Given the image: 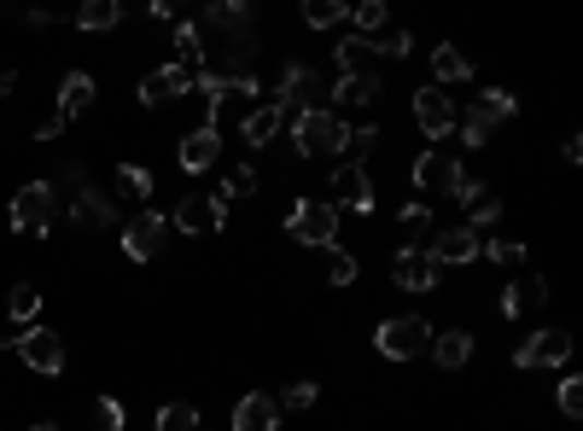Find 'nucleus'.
<instances>
[{"mask_svg": "<svg viewBox=\"0 0 583 431\" xmlns=\"http://www.w3.org/2000/svg\"><path fill=\"white\" fill-rule=\"evenodd\" d=\"M286 234L298 239V246H316V251L338 246V204L333 199H298L286 216Z\"/></svg>", "mask_w": 583, "mask_h": 431, "instance_id": "obj_1", "label": "nucleus"}, {"mask_svg": "<svg viewBox=\"0 0 583 431\" xmlns=\"http://www.w3.org/2000/svg\"><path fill=\"white\" fill-rule=\"evenodd\" d=\"M345 117L338 111H304V117H291V141H298L304 158H338L345 152Z\"/></svg>", "mask_w": 583, "mask_h": 431, "instance_id": "obj_2", "label": "nucleus"}, {"mask_svg": "<svg viewBox=\"0 0 583 431\" xmlns=\"http://www.w3.org/2000/svg\"><path fill=\"white\" fill-rule=\"evenodd\" d=\"M373 344H380L385 361H415L420 350H432V321H420V315H391V321H380Z\"/></svg>", "mask_w": 583, "mask_h": 431, "instance_id": "obj_3", "label": "nucleus"}, {"mask_svg": "<svg viewBox=\"0 0 583 431\" xmlns=\"http://www.w3.org/2000/svg\"><path fill=\"white\" fill-rule=\"evenodd\" d=\"M566 356H572V333H566V326H537V333L513 350V368L543 373V368H566Z\"/></svg>", "mask_w": 583, "mask_h": 431, "instance_id": "obj_4", "label": "nucleus"}, {"mask_svg": "<svg viewBox=\"0 0 583 431\" xmlns=\"http://www.w3.org/2000/svg\"><path fill=\"white\" fill-rule=\"evenodd\" d=\"M176 234H222L228 228V204H222L216 193H187L176 204V222H169Z\"/></svg>", "mask_w": 583, "mask_h": 431, "instance_id": "obj_5", "label": "nucleus"}, {"mask_svg": "<svg viewBox=\"0 0 583 431\" xmlns=\"http://www.w3.org/2000/svg\"><path fill=\"white\" fill-rule=\"evenodd\" d=\"M164 246H169V216H158V211H141L123 228V256L129 263H152Z\"/></svg>", "mask_w": 583, "mask_h": 431, "instance_id": "obj_6", "label": "nucleus"}, {"mask_svg": "<svg viewBox=\"0 0 583 431\" xmlns=\"http://www.w3.org/2000/svg\"><path fill=\"white\" fill-rule=\"evenodd\" d=\"M316 99H321V76L310 71V64H286L281 88H274V106L291 111V117H304V111H321Z\"/></svg>", "mask_w": 583, "mask_h": 431, "instance_id": "obj_7", "label": "nucleus"}, {"mask_svg": "<svg viewBox=\"0 0 583 431\" xmlns=\"http://www.w3.org/2000/svg\"><path fill=\"white\" fill-rule=\"evenodd\" d=\"M467 181V169H461L450 152H420L415 158V187L420 193H432V199H455V187Z\"/></svg>", "mask_w": 583, "mask_h": 431, "instance_id": "obj_8", "label": "nucleus"}, {"mask_svg": "<svg viewBox=\"0 0 583 431\" xmlns=\"http://www.w3.org/2000/svg\"><path fill=\"white\" fill-rule=\"evenodd\" d=\"M12 228L19 234H47L53 228V187L47 181L19 187V199H12Z\"/></svg>", "mask_w": 583, "mask_h": 431, "instance_id": "obj_9", "label": "nucleus"}, {"mask_svg": "<svg viewBox=\"0 0 583 431\" xmlns=\"http://www.w3.org/2000/svg\"><path fill=\"white\" fill-rule=\"evenodd\" d=\"M19 356H24V368H29V373H41V379L64 373V338L53 333V326H29L24 344H19Z\"/></svg>", "mask_w": 583, "mask_h": 431, "instance_id": "obj_10", "label": "nucleus"}, {"mask_svg": "<svg viewBox=\"0 0 583 431\" xmlns=\"http://www.w3.org/2000/svg\"><path fill=\"white\" fill-rule=\"evenodd\" d=\"M415 123L426 141H443V134H455V99L443 88H420L415 94Z\"/></svg>", "mask_w": 583, "mask_h": 431, "instance_id": "obj_11", "label": "nucleus"}, {"mask_svg": "<svg viewBox=\"0 0 583 431\" xmlns=\"http://www.w3.org/2000/svg\"><path fill=\"white\" fill-rule=\"evenodd\" d=\"M455 199L467 204V228H473V234H485V228H496V222H502V199H496L485 181L467 176V181L455 187Z\"/></svg>", "mask_w": 583, "mask_h": 431, "instance_id": "obj_12", "label": "nucleus"}, {"mask_svg": "<svg viewBox=\"0 0 583 431\" xmlns=\"http://www.w3.org/2000/svg\"><path fill=\"white\" fill-rule=\"evenodd\" d=\"M333 187H338V204H345V211H356V216H368L373 211V181H368V169L362 164H338L333 169Z\"/></svg>", "mask_w": 583, "mask_h": 431, "instance_id": "obj_13", "label": "nucleus"}, {"mask_svg": "<svg viewBox=\"0 0 583 431\" xmlns=\"http://www.w3.org/2000/svg\"><path fill=\"white\" fill-rule=\"evenodd\" d=\"M234 431H281V403H274L269 391L239 396V408H234Z\"/></svg>", "mask_w": 583, "mask_h": 431, "instance_id": "obj_14", "label": "nucleus"}, {"mask_svg": "<svg viewBox=\"0 0 583 431\" xmlns=\"http://www.w3.org/2000/svg\"><path fill=\"white\" fill-rule=\"evenodd\" d=\"M216 158H222V129L199 123V129L181 141V169H187V176H204V169H211Z\"/></svg>", "mask_w": 583, "mask_h": 431, "instance_id": "obj_15", "label": "nucleus"}, {"mask_svg": "<svg viewBox=\"0 0 583 431\" xmlns=\"http://www.w3.org/2000/svg\"><path fill=\"white\" fill-rule=\"evenodd\" d=\"M478 251H485V234H473V228H450V234H438L432 239V251H426V256H432V263L443 268V263H473V256Z\"/></svg>", "mask_w": 583, "mask_h": 431, "instance_id": "obj_16", "label": "nucleus"}, {"mask_svg": "<svg viewBox=\"0 0 583 431\" xmlns=\"http://www.w3.org/2000/svg\"><path fill=\"white\" fill-rule=\"evenodd\" d=\"M391 280H397L403 291H432L438 286V263L408 246V251H397V263H391Z\"/></svg>", "mask_w": 583, "mask_h": 431, "instance_id": "obj_17", "label": "nucleus"}, {"mask_svg": "<svg viewBox=\"0 0 583 431\" xmlns=\"http://www.w3.org/2000/svg\"><path fill=\"white\" fill-rule=\"evenodd\" d=\"M187 88H193V82H187V76L176 71V64H158V71H152V76L141 82V106L158 111V106H169V99H181Z\"/></svg>", "mask_w": 583, "mask_h": 431, "instance_id": "obj_18", "label": "nucleus"}, {"mask_svg": "<svg viewBox=\"0 0 583 431\" xmlns=\"http://www.w3.org/2000/svg\"><path fill=\"white\" fill-rule=\"evenodd\" d=\"M176 71L187 76V82H199L204 76V29L199 24H176Z\"/></svg>", "mask_w": 583, "mask_h": 431, "instance_id": "obj_19", "label": "nucleus"}, {"mask_svg": "<svg viewBox=\"0 0 583 431\" xmlns=\"http://www.w3.org/2000/svg\"><path fill=\"white\" fill-rule=\"evenodd\" d=\"M432 361H438L443 373H461V368H467V361H473V333H467V326L438 333V338H432Z\"/></svg>", "mask_w": 583, "mask_h": 431, "instance_id": "obj_20", "label": "nucleus"}, {"mask_svg": "<svg viewBox=\"0 0 583 431\" xmlns=\"http://www.w3.org/2000/svg\"><path fill=\"white\" fill-rule=\"evenodd\" d=\"M543 303H548V280H537V274H525V280H513L502 291V315L508 321H520V315H531V309H543Z\"/></svg>", "mask_w": 583, "mask_h": 431, "instance_id": "obj_21", "label": "nucleus"}, {"mask_svg": "<svg viewBox=\"0 0 583 431\" xmlns=\"http://www.w3.org/2000/svg\"><path fill=\"white\" fill-rule=\"evenodd\" d=\"M328 99H333V106H345V111H362V106H373V99H380V76H373V71H362V76H338Z\"/></svg>", "mask_w": 583, "mask_h": 431, "instance_id": "obj_22", "label": "nucleus"}, {"mask_svg": "<svg viewBox=\"0 0 583 431\" xmlns=\"http://www.w3.org/2000/svg\"><path fill=\"white\" fill-rule=\"evenodd\" d=\"M88 106H94V76L88 71H71V76L59 82V117L71 123V117H82Z\"/></svg>", "mask_w": 583, "mask_h": 431, "instance_id": "obj_23", "label": "nucleus"}, {"mask_svg": "<svg viewBox=\"0 0 583 431\" xmlns=\"http://www.w3.org/2000/svg\"><path fill=\"white\" fill-rule=\"evenodd\" d=\"M281 123H286V111L274 106H257V111H246V123H239V134H246V146H269L274 134H281Z\"/></svg>", "mask_w": 583, "mask_h": 431, "instance_id": "obj_24", "label": "nucleus"}, {"mask_svg": "<svg viewBox=\"0 0 583 431\" xmlns=\"http://www.w3.org/2000/svg\"><path fill=\"white\" fill-rule=\"evenodd\" d=\"M432 76H438V88H461V82H473V59L461 53V47H438Z\"/></svg>", "mask_w": 583, "mask_h": 431, "instance_id": "obj_25", "label": "nucleus"}, {"mask_svg": "<svg viewBox=\"0 0 583 431\" xmlns=\"http://www.w3.org/2000/svg\"><path fill=\"white\" fill-rule=\"evenodd\" d=\"M71 216H76V222H94V228H117V211H111V199H99L88 181L76 187V204H71Z\"/></svg>", "mask_w": 583, "mask_h": 431, "instance_id": "obj_26", "label": "nucleus"}, {"mask_svg": "<svg viewBox=\"0 0 583 431\" xmlns=\"http://www.w3.org/2000/svg\"><path fill=\"white\" fill-rule=\"evenodd\" d=\"M123 24V7H117V0H88V7H76V29H117Z\"/></svg>", "mask_w": 583, "mask_h": 431, "instance_id": "obj_27", "label": "nucleus"}, {"mask_svg": "<svg viewBox=\"0 0 583 431\" xmlns=\"http://www.w3.org/2000/svg\"><path fill=\"white\" fill-rule=\"evenodd\" d=\"M368 59H373V41L368 36H345V41H338V76H362Z\"/></svg>", "mask_w": 583, "mask_h": 431, "instance_id": "obj_28", "label": "nucleus"}, {"mask_svg": "<svg viewBox=\"0 0 583 431\" xmlns=\"http://www.w3.org/2000/svg\"><path fill=\"white\" fill-rule=\"evenodd\" d=\"M473 111H478V117H485V123L496 129V123H508V117L520 111V99H513V94H502V88H485V94L473 99Z\"/></svg>", "mask_w": 583, "mask_h": 431, "instance_id": "obj_29", "label": "nucleus"}, {"mask_svg": "<svg viewBox=\"0 0 583 431\" xmlns=\"http://www.w3.org/2000/svg\"><path fill=\"white\" fill-rule=\"evenodd\" d=\"M345 19L356 24V36H380V29H385V7H380V0H356V7H345Z\"/></svg>", "mask_w": 583, "mask_h": 431, "instance_id": "obj_30", "label": "nucleus"}, {"mask_svg": "<svg viewBox=\"0 0 583 431\" xmlns=\"http://www.w3.org/2000/svg\"><path fill=\"white\" fill-rule=\"evenodd\" d=\"M7 315L19 321V326H29L41 315V291L36 286H12V298H7Z\"/></svg>", "mask_w": 583, "mask_h": 431, "instance_id": "obj_31", "label": "nucleus"}, {"mask_svg": "<svg viewBox=\"0 0 583 431\" xmlns=\"http://www.w3.org/2000/svg\"><path fill=\"white\" fill-rule=\"evenodd\" d=\"M304 24H310V29L345 24V0H304Z\"/></svg>", "mask_w": 583, "mask_h": 431, "instance_id": "obj_32", "label": "nucleus"}, {"mask_svg": "<svg viewBox=\"0 0 583 431\" xmlns=\"http://www.w3.org/2000/svg\"><path fill=\"white\" fill-rule=\"evenodd\" d=\"M158 431H204L199 426V408L193 403H164L158 408Z\"/></svg>", "mask_w": 583, "mask_h": 431, "instance_id": "obj_33", "label": "nucleus"}, {"mask_svg": "<svg viewBox=\"0 0 583 431\" xmlns=\"http://www.w3.org/2000/svg\"><path fill=\"white\" fill-rule=\"evenodd\" d=\"M478 256H490L496 268H525V246L520 239H485V251Z\"/></svg>", "mask_w": 583, "mask_h": 431, "instance_id": "obj_34", "label": "nucleus"}, {"mask_svg": "<svg viewBox=\"0 0 583 431\" xmlns=\"http://www.w3.org/2000/svg\"><path fill=\"white\" fill-rule=\"evenodd\" d=\"M117 193H123V199H152V169L123 164V169H117Z\"/></svg>", "mask_w": 583, "mask_h": 431, "instance_id": "obj_35", "label": "nucleus"}, {"mask_svg": "<svg viewBox=\"0 0 583 431\" xmlns=\"http://www.w3.org/2000/svg\"><path fill=\"white\" fill-rule=\"evenodd\" d=\"M328 286H356V256L345 246H328Z\"/></svg>", "mask_w": 583, "mask_h": 431, "instance_id": "obj_36", "label": "nucleus"}, {"mask_svg": "<svg viewBox=\"0 0 583 431\" xmlns=\"http://www.w3.org/2000/svg\"><path fill=\"white\" fill-rule=\"evenodd\" d=\"M251 193H257V169H251V164H239V169H228V187H222L216 199H222V204H234V199H251Z\"/></svg>", "mask_w": 583, "mask_h": 431, "instance_id": "obj_37", "label": "nucleus"}, {"mask_svg": "<svg viewBox=\"0 0 583 431\" xmlns=\"http://www.w3.org/2000/svg\"><path fill=\"white\" fill-rule=\"evenodd\" d=\"M403 234L408 239H426V234H438V222H432V211H426V204H403Z\"/></svg>", "mask_w": 583, "mask_h": 431, "instance_id": "obj_38", "label": "nucleus"}, {"mask_svg": "<svg viewBox=\"0 0 583 431\" xmlns=\"http://www.w3.org/2000/svg\"><path fill=\"white\" fill-rule=\"evenodd\" d=\"M123 403L117 396H94V431H123Z\"/></svg>", "mask_w": 583, "mask_h": 431, "instance_id": "obj_39", "label": "nucleus"}, {"mask_svg": "<svg viewBox=\"0 0 583 431\" xmlns=\"http://www.w3.org/2000/svg\"><path fill=\"white\" fill-rule=\"evenodd\" d=\"M455 123H461V141H467L473 152H478V146H490V134H496V129H490V123H485V117H478V111L455 117Z\"/></svg>", "mask_w": 583, "mask_h": 431, "instance_id": "obj_40", "label": "nucleus"}, {"mask_svg": "<svg viewBox=\"0 0 583 431\" xmlns=\"http://www.w3.org/2000/svg\"><path fill=\"white\" fill-rule=\"evenodd\" d=\"M281 408H316V385L310 379H298V385H286V396H274Z\"/></svg>", "mask_w": 583, "mask_h": 431, "instance_id": "obj_41", "label": "nucleus"}, {"mask_svg": "<svg viewBox=\"0 0 583 431\" xmlns=\"http://www.w3.org/2000/svg\"><path fill=\"white\" fill-rule=\"evenodd\" d=\"M408 47H415V41H408V29H391V36L373 41V53H385V59H408Z\"/></svg>", "mask_w": 583, "mask_h": 431, "instance_id": "obj_42", "label": "nucleus"}, {"mask_svg": "<svg viewBox=\"0 0 583 431\" xmlns=\"http://www.w3.org/2000/svg\"><path fill=\"white\" fill-rule=\"evenodd\" d=\"M560 414H566V420H578V414H583V385H578V379H560Z\"/></svg>", "mask_w": 583, "mask_h": 431, "instance_id": "obj_43", "label": "nucleus"}, {"mask_svg": "<svg viewBox=\"0 0 583 431\" xmlns=\"http://www.w3.org/2000/svg\"><path fill=\"white\" fill-rule=\"evenodd\" d=\"M24 333H29V326L7 321V326H0V350H19V344H24Z\"/></svg>", "mask_w": 583, "mask_h": 431, "instance_id": "obj_44", "label": "nucleus"}, {"mask_svg": "<svg viewBox=\"0 0 583 431\" xmlns=\"http://www.w3.org/2000/svg\"><path fill=\"white\" fill-rule=\"evenodd\" d=\"M59 129H64V117H59V111H53V117H47V123H41V129H36V141H53V134H59Z\"/></svg>", "mask_w": 583, "mask_h": 431, "instance_id": "obj_45", "label": "nucleus"}, {"mask_svg": "<svg viewBox=\"0 0 583 431\" xmlns=\"http://www.w3.org/2000/svg\"><path fill=\"white\" fill-rule=\"evenodd\" d=\"M12 88H19V71H7V64H0V99H7Z\"/></svg>", "mask_w": 583, "mask_h": 431, "instance_id": "obj_46", "label": "nucleus"}, {"mask_svg": "<svg viewBox=\"0 0 583 431\" xmlns=\"http://www.w3.org/2000/svg\"><path fill=\"white\" fill-rule=\"evenodd\" d=\"M29 431H64L59 420H41V426H29Z\"/></svg>", "mask_w": 583, "mask_h": 431, "instance_id": "obj_47", "label": "nucleus"}]
</instances>
